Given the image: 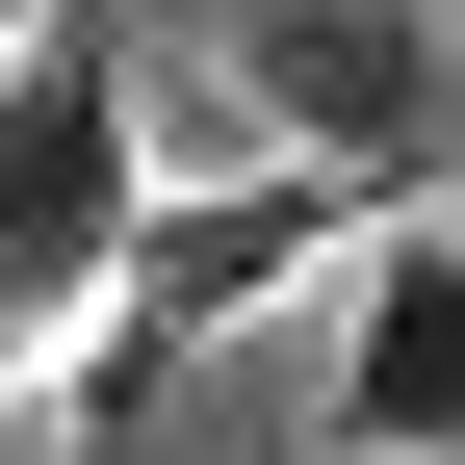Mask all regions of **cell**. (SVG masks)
I'll return each instance as SVG.
<instances>
[{
	"label": "cell",
	"instance_id": "cell-1",
	"mask_svg": "<svg viewBox=\"0 0 465 465\" xmlns=\"http://www.w3.org/2000/svg\"><path fill=\"white\" fill-rule=\"evenodd\" d=\"M362 207L388 182H336V155H232V182H182V207H130V259H104V311L52 336L26 388H155V362H207V336H259L311 259H362Z\"/></svg>",
	"mask_w": 465,
	"mask_h": 465
},
{
	"label": "cell",
	"instance_id": "cell-2",
	"mask_svg": "<svg viewBox=\"0 0 465 465\" xmlns=\"http://www.w3.org/2000/svg\"><path fill=\"white\" fill-rule=\"evenodd\" d=\"M130 207H155V155H130V26H104V0H52V26L0 52V388L104 311Z\"/></svg>",
	"mask_w": 465,
	"mask_h": 465
},
{
	"label": "cell",
	"instance_id": "cell-3",
	"mask_svg": "<svg viewBox=\"0 0 465 465\" xmlns=\"http://www.w3.org/2000/svg\"><path fill=\"white\" fill-rule=\"evenodd\" d=\"M232 26V130L336 155V182H440L465 155V26L440 0H207Z\"/></svg>",
	"mask_w": 465,
	"mask_h": 465
},
{
	"label": "cell",
	"instance_id": "cell-4",
	"mask_svg": "<svg viewBox=\"0 0 465 465\" xmlns=\"http://www.w3.org/2000/svg\"><path fill=\"white\" fill-rule=\"evenodd\" d=\"M336 465H465V232L362 207V284H336Z\"/></svg>",
	"mask_w": 465,
	"mask_h": 465
},
{
	"label": "cell",
	"instance_id": "cell-5",
	"mask_svg": "<svg viewBox=\"0 0 465 465\" xmlns=\"http://www.w3.org/2000/svg\"><path fill=\"white\" fill-rule=\"evenodd\" d=\"M26 26H52V0H0V52H26Z\"/></svg>",
	"mask_w": 465,
	"mask_h": 465
}]
</instances>
